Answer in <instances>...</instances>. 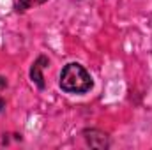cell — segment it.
I'll use <instances>...</instances> for the list:
<instances>
[{
  "mask_svg": "<svg viewBox=\"0 0 152 150\" xmlns=\"http://www.w3.org/2000/svg\"><path fill=\"white\" fill-rule=\"evenodd\" d=\"M34 2H37V0H14V9H16L18 12H23V11H27Z\"/></svg>",
  "mask_w": 152,
  "mask_h": 150,
  "instance_id": "277c9868",
  "label": "cell"
},
{
  "mask_svg": "<svg viewBox=\"0 0 152 150\" xmlns=\"http://www.w3.org/2000/svg\"><path fill=\"white\" fill-rule=\"evenodd\" d=\"M92 78L80 64H67L60 74V88L69 94H85L92 88Z\"/></svg>",
  "mask_w": 152,
  "mask_h": 150,
  "instance_id": "6da1fadb",
  "label": "cell"
},
{
  "mask_svg": "<svg viewBox=\"0 0 152 150\" xmlns=\"http://www.w3.org/2000/svg\"><path fill=\"white\" fill-rule=\"evenodd\" d=\"M5 87H7V81H5V78H2V76H0V94L4 92V88H5Z\"/></svg>",
  "mask_w": 152,
  "mask_h": 150,
  "instance_id": "5b68a950",
  "label": "cell"
},
{
  "mask_svg": "<svg viewBox=\"0 0 152 150\" xmlns=\"http://www.w3.org/2000/svg\"><path fill=\"white\" fill-rule=\"evenodd\" d=\"M46 62H48L46 57H39L37 60L34 62L32 69H30V78L39 85V88H44V81H42V74H41V71H42V67H44L42 64H46Z\"/></svg>",
  "mask_w": 152,
  "mask_h": 150,
  "instance_id": "3957f363",
  "label": "cell"
},
{
  "mask_svg": "<svg viewBox=\"0 0 152 150\" xmlns=\"http://www.w3.org/2000/svg\"><path fill=\"white\" fill-rule=\"evenodd\" d=\"M87 143L94 149H106L110 143H108V136L103 133V131H97V129H90V131H85L83 133Z\"/></svg>",
  "mask_w": 152,
  "mask_h": 150,
  "instance_id": "7a4b0ae2",
  "label": "cell"
}]
</instances>
